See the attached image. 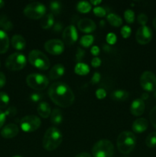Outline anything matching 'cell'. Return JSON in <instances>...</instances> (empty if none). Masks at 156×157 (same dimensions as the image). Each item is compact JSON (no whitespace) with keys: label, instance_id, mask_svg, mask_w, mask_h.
Wrapping results in <instances>:
<instances>
[{"label":"cell","instance_id":"cell-20","mask_svg":"<svg viewBox=\"0 0 156 157\" xmlns=\"http://www.w3.org/2000/svg\"><path fill=\"white\" fill-rule=\"evenodd\" d=\"M9 48V38L7 33L0 30V54L6 53Z\"/></svg>","mask_w":156,"mask_h":157},{"label":"cell","instance_id":"cell-27","mask_svg":"<svg viewBox=\"0 0 156 157\" xmlns=\"http://www.w3.org/2000/svg\"><path fill=\"white\" fill-rule=\"evenodd\" d=\"M112 99L116 101H125L128 98V93L125 90H115L111 94Z\"/></svg>","mask_w":156,"mask_h":157},{"label":"cell","instance_id":"cell-11","mask_svg":"<svg viewBox=\"0 0 156 157\" xmlns=\"http://www.w3.org/2000/svg\"><path fill=\"white\" fill-rule=\"evenodd\" d=\"M44 48L50 55H59L64 52V44L59 39H51L46 41Z\"/></svg>","mask_w":156,"mask_h":157},{"label":"cell","instance_id":"cell-5","mask_svg":"<svg viewBox=\"0 0 156 157\" xmlns=\"http://www.w3.org/2000/svg\"><path fill=\"white\" fill-rule=\"evenodd\" d=\"M28 61L34 67L45 71L50 67V61L43 52L38 50H33L29 53Z\"/></svg>","mask_w":156,"mask_h":157},{"label":"cell","instance_id":"cell-13","mask_svg":"<svg viewBox=\"0 0 156 157\" xmlns=\"http://www.w3.org/2000/svg\"><path fill=\"white\" fill-rule=\"evenodd\" d=\"M77 32L74 25H69L63 32V40L67 45H71L74 44L77 40Z\"/></svg>","mask_w":156,"mask_h":157},{"label":"cell","instance_id":"cell-26","mask_svg":"<svg viewBox=\"0 0 156 157\" xmlns=\"http://www.w3.org/2000/svg\"><path fill=\"white\" fill-rule=\"evenodd\" d=\"M107 20L110 22V24L112 26L114 27H119L122 25V20L119 15H116V14L110 13L107 15Z\"/></svg>","mask_w":156,"mask_h":157},{"label":"cell","instance_id":"cell-50","mask_svg":"<svg viewBox=\"0 0 156 157\" xmlns=\"http://www.w3.org/2000/svg\"><path fill=\"white\" fill-rule=\"evenodd\" d=\"M102 2L101 1H93V0H92V1H90V5H94V6H98V5L99 4H100V3Z\"/></svg>","mask_w":156,"mask_h":157},{"label":"cell","instance_id":"cell-53","mask_svg":"<svg viewBox=\"0 0 156 157\" xmlns=\"http://www.w3.org/2000/svg\"><path fill=\"white\" fill-rule=\"evenodd\" d=\"M4 5H5V2L3 1H1V0H0V9H1V8H2L3 6H4Z\"/></svg>","mask_w":156,"mask_h":157},{"label":"cell","instance_id":"cell-16","mask_svg":"<svg viewBox=\"0 0 156 157\" xmlns=\"http://www.w3.org/2000/svg\"><path fill=\"white\" fill-rule=\"evenodd\" d=\"M145 105L144 101L142 99H136L132 101L130 107L131 113L134 116H141L145 111Z\"/></svg>","mask_w":156,"mask_h":157},{"label":"cell","instance_id":"cell-30","mask_svg":"<svg viewBox=\"0 0 156 157\" xmlns=\"http://www.w3.org/2000/svg\"><path fill=\"white\" fill-rule=\"evenodd\" d=\"M93 41H94V38L93 35H84L80 40V43L84 47L88 48L93 44Z\"/></svg>","mask_w":156,"mask_h":157},{"label":"cell","instance_id":"cell-10","mask_svg":"<svg viewBox=\"0 0 156 157\" xmlns=\"http://www.w3.org/2000/svg\"><path fill=\"white\" fill-rule=\"evenodd\" d=\"M140 84L146 91H154L156 90L155 75L151 71H145L141 75Z\"/></svg>","mask_w":156,"mask_h":157},{"label":"cell","instance_id":"cell-38","mask_svg":"<svg viewBox=\"0 0 156 157\" xmlns=\"http://www.w3.org/2000/svg\"><path fill=\"white\" fill-rule=\"evenodd\" d=\"M116 35L114 33H109L106 35V42L109 44H114L116 42Z\"/></svg>","mask_w":156,"mask_h":157},{"label":"cell","instance_id":"cell-44","mask_svg":"<svg viewBox=\"0 0 156 157\" xmlns=\"http://www.w3.org/2000/svg\"><path fill=\"white\" fill-rule=\"evenodd\" d=\"M91 65L93 67H98L101 65V60L98 57H95L92 59L91 61Z\"/></svg>","mask_w":156,"mask_h":157},{"label":"cell","instance_id":"cell-47","mask_svg":"<svg viewBox=\"0 0 156 157\" xmlns=\"http://www.w3.org/2000/svg\"><path fill=\"white\" fill-rule=\"evenodd\" d=\"M6 115L4 112H2V110H0V129L2 128L3 125H4V123L6 121Z\"/></svg>","mask_w":156,"mask_h":157},{"label":"cell","instance_id":"cell-43","mask_svg":"<svg viewBox=\"0 0 156 157\" xmlns=\"http://www.w3.org/2000/svg\"><path fill=\"white\" fill-rule=\"evenodd\" d=\"M17 113V110L14 107H11L9 108H8V110L5 112L6 116H9V117H12V116H15Z\"/></svg>","mask_w":156,"mask_h":157},{"label":"cell","instance_id":"cell-29","mask_svg":"<svg viewBox=\"0 0 156 157\" xmlns=\"http://www.w3.org/2000/svg\"><path fill=\"white\" fill-rule=\"evenodd\" d=\"M50 9L51 11V14L53 15H59L61 12L62 5L60 2L53 1L50 3Z\"/></svg>","mask_w":156,"mask_h":157},{"label":"cell","instance_id":"cell-45","mask_svg":"<svg viewBox=\"0 0 156 157\" xmlns=\"http://www.w3.org/2000/svg\"><path fill=\"white\" fill-rule=\"evenodd\" d=\"M63 29V24L61 22H56L53 25V31L54 32H60Z\"/></svg>","mask_w":156,"mask_h":157},{"label":"cell","instance_id":"cell-14","mask_svg":"<svg viewBox=\"0 0 156 157\" xmlns=\"http://www.w3.org/2000/svg\"><path fill=\"white\" fill-rule=\"evenodd\" d=\"M78 29L84 33H90L96 30V25L93 20L90 18H81L78 21Z\"/></svg>","mask_w":156,"mask_h":157},{"label":"cell","instance_id":"cell-32","mask_svg":"<svg viewBox=\"0 0 156 157\" xmlns=\"http://www.w3.org/2000/svg\"><path fill=\"white\" fill-rule=\"evenodd\" d=\"M9 103V97L5 92H0V108H6Z\"/></svg>","mask_w":156,"mask_h":157},{"label":"cell","instance_id":"cell-35","mask_svg":"<svg viewBox=\"0 0 156 157\" xmlns=\"http://www.w3.org/2000/svg\"><path fill=\"white\" fill-rule=\"evenodd\" d=\"M149 118L152 126L156 129V107H153L151 111H150Z\"/></svg>","mask_w":156,"mask_h":157},{"label":"cell","instance_id":"cell-36","mask_svg":"<svg viewBox=\"0 0 156 157\" xmlns=\"http://www.w3.org/2000/svg\"><path fill=\"white\" fill-rule=\"evenodd\" d=\"M131 28L128 25L123 26V27L122 28V29H121V35H122V36L124 38H128V37L130 36V35H131Z\"/></svg>","mask_w":156,"mask_h":157},{"label":"cell","instance_id":"cell-49","mask_svg":"<svg viewBox=\"0 0 156 157\" xmlns=\"http://www.w3.org/2000/svg\"><path fill=\"white\" fill-rule=\"evenodd\" d=\"M75 157H91V156H90V153H79V154L76 155V156Z\"/></svg>","mask_w":156,"mask_h":157},{"label":"cell","instance_id":"cell-23","mask_svg":"<svg viewBox=\"0 0 156 157\" xmlns=\"http://www.w3.org/2000/svg\"><path fill=\"white\" fill-rule=\"evenodd\" d=\"M63 121V114L62 112L59 110V109L56 108L54 109L50 113V121L52 124H55V125H58V124H61Z\"/></svg>","mask_w":156,"mask_h":157},{"label":"cell","instance_id":"cell-31","mask_svg":"<svg viewBox=\"0 0 156 157\" xmlns=\"http://www.w3.org/2000/svg\"><path fill=\"white\" fill-rule=\"evenodd\" d=\"M145 144L149 148L156 147V132L151 133L145 140Z\"/></svg>","mask_w":156,"mask_h":157},{"label":"cell","instance_id":"cell-39","mask_svg":"<svg viewBox=\"0 0 156 157\" xmlns=\"http://www.w3.org/2000/svg\"><path fill=\"white\" fill-rule=\"evenodd\" d=\"M138 21L142 25V26H145L148 22V16L145 14L142 13L138 15Z\"/></svg>","mask_w":156,"mask_h":157},{"label":"cell","instance_id":"cell-25","mask_svg":"<svg viewBox=\"0 0 156 157\" xmlns=\"http://www.w3.org/2000/svg\"><path fill=\"white\" fill-rule=\"evenodd\" d=\"M74 71L78 75H87L90 72V67L84 63H77L75 66Z\"/></svg>","mask_w":156,"mask_h":157},{"label":"cell","instance_id":"cell-8","mask_svg":"<svg viewBox=\"0 0 156 157\" xmlns=\"http://www.w3.org/2000/svg\"><path fill=\"white\" fill-rule=\"evenodd\" d=\"M26 58L21 53H14L9 55L6 61V66L9 70L20 71L26 65Z\"/></svg>","mask_w":156,"mask_h":157},{"label":"cell","instance_id":"cell-7","mask_svg":"<svg viewBox=\"0 0 156 157\" xmlns=\"http://www.w3.org/2000/svg\"><path fill=\"white\" fill-rule=\"evenodd\" d=\"M46 12V7L44 4L38 2H32L25 6L24 14L26 17L31 19H39L41 18Z\"/></svg>","mask_w":156,"mask_h":157},{"label":"cell","instance_id":"cell-15","mask_svg":"<svg viewBox=\"0 0 156 157\" xmlns=\"http://www.w3.org/2000/svg\"><path fill=\"white\" fill-rule=\"evenodd\" d=\"M18 132L19 130L16 124H9L3 127L1 131V135L6 139H11L16 136L18 134Z\"/></svg>","mask_w":156,"mask_h":157},{"label":"cell","instance_id":"cell-55","mask_svg":"<svg viewBox=\"0 0 156 157\" xmlns=\"http://www.w3.org/2000/svg\"><path fill=\"white\" fill-rule=\"evenodd\" d=\"M154 96H155V97H156V92H155V94H154Z\"/></svg>","mask_w":156,"mask_h":157},{"label":"cell","instance_id":"cell-12","mask_svg":"<svg viewBox=\"0 0 156 157\" xmlns=\"http://www.w3.org/2000/svg\"><path fill=\"white\" fill-rule=\"evenodd\" d=\"M152 38V32L148 26H141L136 34V39L140 44H146Z\"/></svg>","mask_w":156,"mask_h":157},{"label":"cell","instance_id":"cell-24","mask_svg":"<svg viewBox=\"0 0 156 157\" xmlns=\"http://www.w3.org/2000/svg\"><path fill=\"white\" fill-rule=\"evenodd\" d=\"M0 28L6 31H11L13 29V24L6 15H0Z\"/></svg>","mask_w":156,"mask_h":157},{"label":"cell","instance_id":"cell-3","mask_svg":"<svg viewBox=\"0 0 156 157\" xmlns=\"http://www.w3.org/2000/svg\"><path fill=\"white\" fill-rule=\"evenodd\" d=\"M136 144V136L132 132L124 131L117 138V147L122 154H128L134 150Z\"/></svg>","mask_w":156,"mask_h":157},{"label":"cell","instance_id":"cell-42","mask_svg":"<svg viewBox=\"0 0 156 157\" xmlns=\"http://www.w3.org/2000/svg\"><path fill=\"white\" fill-rule=\"evenodd\" d=\"M30 98L33 102H38V101L42 99V95L38 93H33L31 95Z\"/></svg>","mask_w":156,"mask_h":157},{"label":"cell","instance_id":"cell-17","mask_svg":"<svg viewBox=\"0 0 156 157\" xmlns=\"http://www.w3.org/2000/svg\"><path fill=\"white\" fill-rule=\"evenodd\" d=\"M148 121L145 118H139L136 120L132 124V130L133 131L137 133H143L144 131L148 128Z\"/></svg>","mask_w":156,"mask_h":157},{"label":"cell","instance_id":"cell-46","mask_svg":"<svg viewBox=\"0 0 156 157\" xmlns=\"http://www.w3.org/2000/svg\"><path fill=\"white\" fill-rule=\"evenodd\" d=\"M6 83V75H5L2 72H0V88L4 87Z\"/></svg>","mask_w":156,"mask_h":157},{"label":"cell","instance_id":"cell-9","mask_svg":"<svg viewBox=\"0 0 156 157\" xmlns=\"http://www.w3.org/2000/svg\"><path fill=\"white\" fill-rule=\"evenodd\" d=\"M21 128L26 133H31L38 130L41 126V120L35 115L25 116L20 122Z\"/></svg>","mask_w":156,"mask_h":157},{"label":"cell","instance_id":"cell-2","mask_svg":"<svg viewBox=\"0 0 156 157\" xmlns=\"http://www.w3.org/2000/svg\"><path fill=\"white\" fill-rule=\"evenodd\" d=\"M62 140L61 132L56 127H50L46 130L43 137V147L47 151H53L61 145Z\"/></svg>","mask_w":156,"mask_h":157},{"label":"cell","instance_id":"cell-33","mask_svg":"<svg viewBox=\"0 0 156 157\" xmlns=\"http://www.w3.org/2000/svg\"><path fill=\"white\" fill-rule=\"evenodd\" d=\"M124 18H125V21L128 23V24H132L133 21H135V14L134 12L131 9H127L124 12Z\"/></svg>","mask_w":156,"mask_h":157},{"label":"cell","instance_id":"cell-52","mask_svg":"<svg viewBox=\"0 0 156 157\" xmlns=\"http://www.w3.org/2000/svg\"><path fill=\"white\" fill-rule=\"evenodd\" d=\"M153 25H154V29H156V17L154 18V20H153Z\"/></svg>","mask_w":156,"mask_h":157},{"label":"cell","instance_id":"cell-40","mask_svg":"<svg viewBox=\"0 0 156 157\" xmlns=\"http://www.w3.org/2000/svg\"><path fill=\"white\" fill-rule=\"evenodd\" d=\"M96 96L98 99L102 100L106 97V92L104 89L102 88H99L98 90H96Z\"/></svg>","mask_w":156,"mask_h":157},{"label":"cell","instance_id":"cell-54","mask_svg":"<svg viewBox=\"0 0 156 157\" xmlns=\"http://www.w3.org/2000/svg\"><path fill=\"white\" fill-rule=\"evenodd\" d=\"M14 157H21V156H14Z\"/></svg>","mask_w":156,"mask_h":157},{"label":"cell","instance_id":"cell-18","mask_svg":"<svg viewBox=\"0 0 156 157\" xmlns=\"http://www.w3.org/2000/svg\"><path fill=\"white\" fill-rule=\"evenodd\" d=\"M65 72V68L64 65L61 64H55L49 72V77L51 80H57L62 77Z\"/></svg>","mask_w":156,"mask_h":157},{"label":"cell","instance_id":"cell-37","mask_svg":"<svg viewBox=\"0 0 156 157\" xmlns=\"http://www.w3.org/2000/svg\"><path fill=\"white\" fill-rule=\"evenodd\" d=\"M84 56H85V51L81 48H78L76 53V61L78 63H80V61H81V60L84 58Z\"/></svg>","mask_w":156,"mask_h":157},{"label":"cell","instance_id":"cell-21","mask_svg":"<svg viewBox=\"0 0 156 157\" xmlns=\"http://www.w3.org/2000/svg\"><path fill=\"white\" fill-rule=\"evenodd\" d=\"M54 24V20L53 14L51 13L45 14L41 18V21H40L41 27L44 29H47L53 27Z\"/></svg>","mask_w":156,"mask_h":157},{"label":"cell","instance_id":"cell-19","mask_svg":"<svg viewBox=\"0 0 156 157\" xmlns=\"http://www.w3.org/2000/svg\"><path fill=\"white\" fill-rule=\"evenodd\" d=\"M11 43H12V47L18 51L23 50L26 45L25 39L20 35H13L11 40Z\"/></svg>","mask_w":156,"mask_h":157},{"label":"cell","instance_id":"cell-41","mask_svg":"<svg viewBox=\"0 0 156 157\" xmlns=\"http://www.w3.org/2000/svg\"><path fill=\"white\" fill-rule=\"evenodd\" d=\"M100 78H101V76L100 75H99V73H98V72H95V73L93 74V77H92L91 83L93 84H98V83L99 82V81H100Z\"/></svg>","mask_w":156,"mask_h":157},{"label":"cell","instance_id":"cell-1","mask_svg":"<svg viewBox=\"0 0 156 157\" xmlns=\"http://www.w3.org/2000/svg\"><path fill=\"white\" fill-rule=\"evenodd\" d=\"M48 94L50 100L61 107H68L73 104L74 94L67 84L55 82L50 86Z\"/></svg>","mask_w":156,"mask_h":157},{"label":"cell","instance_id":"cell-51","mask_svg":"<svg viewBox=\"0 0 156 157\" xmlns=\"http://www.w3.org/2000/svg\"><path fill=\"white\" fill-rule=\"evenodd\" d=\"M148 94L147 93L143 94L142 95V101H143V100L148 99Z\"/></svg>","mask_w":156,"mask_h":157},{"label":"cell","instance_id":"cell-6","mask_svg":"<svg viewBox=\"0 0 156 157\" xmlns=\"http://www.w3.org/2000/svg\"><path fill=\"white\" fill-rule=\"evenodd\" d=\"M26 82L29 87L36 90H43L48 86L49 81L44 75L38 73H33L28 75Z\"/></svg>","mask_w":156,"mask_h":157},{"label":"cell","instance_id":"cell-28","mask_svg":"<svg viewBox=\"0 0 156 157\" xmlns=\"http://www.w3.org/2000/svg\"><path fill=\"white\" fill-rule=\"evenodd\" d=\"M76 9L81 13H87L91 10V5L90 2L86 1H82L78 2L76 5Z\"/></svg>","mask_w":156,"mask_h":157},{"label":"cell","instance_id":"cell-4","mask_svg":"<svg viewBox=\"0 0 156 157\" xmlns=\"http://www.w3.org/2000/svg\"><path fill=\"white\" fill-rule=\"evenodd\" d=\"M114 153L113 144L108 140L98 141L93 147L92 153L94 157H112Z\"/></svg>","mask_w":156,"mask_h":157},{"label":"cell","instance_id":"cell-22","mask_svg":"<svg viewBox=\"0 0 156 157\" xmlns=\"http://www.w3.org/2000/svg\"><path fill=\"white\" fill-rule=\"evenodd\" d=\"M38 113L42 118H47L51 113L50 107L47 102H41L38 106Z\"/></svg>","mask_w":156,"mask_h":157},{"label":"cell","instance_id":"cell-34","mask_svg":"<svg viewBox=\"0 0 156 157\" xmlns=\"http://www.w3.org/2000/svg\"><path fill=\"white\" fill-rule=\"evenodd\" d=\"M93 13L98 17H104L106 15V11L102 7H95L93 9Z\"/></svg>","mask_w":156,"mask_h":157},{"label":"cell","instance_id":"cell-48","mask_svg":"<svg viewBox=\"0 0 156 157\" xmlns=\"http://www.w3.org/2000/svg\"><path fill=\"white\" fill-rule=\"evenodd\" d=\"M90 52H91L92 55H94L95 57H97V55L99 54L100 50H99V48L98 47V46H93V47L91 48V50H90Z\"/></svg>","mask_w":156,"mask_h":157}]
</instances>
